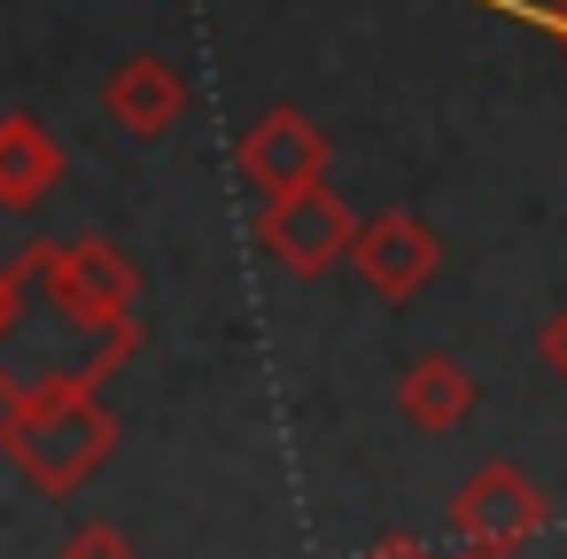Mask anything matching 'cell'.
<instances>
[{"mask_svg": "<svg viewBox=\"0 0 567 559\" xmlns=\"http://www.w3.org/2000/svg\"><path fill=\"white\" fill-rule=\"evenodd\" d=\"M9 412H0V451L24 466L40 489H79L102 451L117 443L110 404L94 396V373H55V381H0Z\"/></svg>", "mask_w": 567, "mask_h": 559, "instance_id": "cell-1", "label": "cell"}, {"mask_svg": "<svg viewBox=\"0 0 567 559\" xmlns=\"http://www.w3.org/2000/svg\"><path fill=\"white\" fill-rule=\"evenodd\" d=\"M40 288H48V303L71 319V327H86V334H110V327H125L133 319V296H141V272H133V257L117 249V241H40Z\"/></svg>", "mask_w": 567, "mask_h": 559, "instance_id": "cell-2", "label": "cell"}, {"mask_svg": "<svg viewBox=\"0 0 567 559\" xmlns=\"http://www.w3.org/2000/svg\"><path fill=\"white\" fill-rule=\"evenodd\" d=\"M257 241H265V249L296 272V280H319V272L350 265V249H358V218L342 210V195H334L327 179H311V187L272 195V203H265Z\"/></svg>", "mask_w": 567, "mask_h": 559, "instance_id": "cell-3", "label": "cell"}, {"mask_svg": "<svg viewBox=\"0 0 567 559\" xmlns=\"http://www.w3.org/2000/svg\"><path fill=\"white\" fill-rule=\"evenodd\" d=\"M350 265H358V280H365L373 296L404 303V296H420V288L435 280L443 241H435V226H427L420 210H381V218H365V226H358Z\"/></svg>", "mask_w": 567, "mask_h": 559, "instance_id": "cell-4", "label": "cell"}, {"mask_svg": "<svg viewBox=\"0 0 567 559\" xmlns=\"http://www.w3.org/2000/svg\"><path fill=\"white\" fill-rule=\"evenodd\" d=\"M451 528H458V544H466V551L505 559V551H520V544L544 528V497H536V489H528L513 466H482V474L458 489Z\"/></svg>", "mask_w": 567, "mask_h": 559, "instance_id": "cell-5", "label": "cell"}, {"mask_svg": "<svg viewBox=\"0 0 567 559\" xmlns=\"http://www.w3.org/2000/svg\"><path fill=\"white\" fill-rule=\"evenodd\" d=\"M241 179L265 195H296V187L327 179V133L303 110H265L241 133Z\"/></svg>", "mask_w": 567, "mask_h": 559, "instance_id": "cell-6", "label": "cell"}, {"mask_svg": "<svg viewBox=\"0 0 567 559\" xmlns=\"http://www.w3.org/2000/svg\"><path fill=\"white\" fill-rule=\"evenodd\" d=\"M187 79H179V63H164V55H125L110 79H102V110H110V125L117 133H133V141H164L179 117H187Z\"/></svg>", "mask_w": 567, "mask_h": 559, "instance_id": "cell-7", "label": "cell"}, {"mask_svg": "<svg viewBox=\"0 0 567 559\" xmlns=\"http://www.w3.org/2000/svg\"><path fill=\"white\" fill-rule=\"evenodd\" d=\"M63 187V141L40 117H0V210H40Z\"/></svg>", "mask_w": 567, "mask_h": 559, "instance_id": "cell-8", "label": "cell"}, {"mask_svg": "<svg viewBox=\"0 0 567 559\" xmlns=\"http://www.w3.org/2000/svg\"><path fill=\"white\" fill-rule=\"evenodd\" d=\"M396 412H404L420 435H451V427L474 412V373H466L458 358L427 350V358L404 365V381H396Z\"/></svg>", "mask_w": 567, "mask_h": 559, "instance_id": "cell-9", "label": "cell"}, {"mask_svg": "<svg viewBox=\"0 0 567 559\" xmlns=\"http://www.w3.org/2000/svg\"><path fill=\"white\" fill-rule=\"evenodd\" d=\"M63 559H133V544H125L110 520H86V528L63 544Z\"/></svg>", "mask_w": 567, "mask_h": 559, "instance_id": "cell-10", "label": "cell"}, {"mask_svg": "<svg viewBox=\"0 0 567 559\" xmlns=\"http://www.w3.org/2000/svg\"><path fill=\"white\" fill-rule=\"evenodd\" d=\"M536 350H544V365H551V373L567 381V303L551 311V327H544V342H536Z\"/></svg>", "mask_w": 567, "mask_h": 559, "instance_id": "cell-11", "label": "cell"}, {"mask_svg": "<svg viewBox=\"0 0 567 559\" xmlns=\"http://www.w3.org/2000/svg\"><path fill=\"white\" fill-rule=\"evenodd\" d=\"M365 559H435V551H427V544H412V536H381Z\"/></svg>", "mask_w": 567, "mask_h": 559, "instance_id": "cell-12", "label": "cell"}, {"mask_svg": "<svg viewBox=\"0 0 567 559\" xmlns=\"http://www.w3.org/2000/svg\"><path fill=\"white\" fill-rule=\"evenodd\" d=\"M466 559H482V551H466Z\"/></svg>", "mask_w": 567, "mask_h": 559, "instance_id": "cell-13", "label": "cell"}]
</instances>
